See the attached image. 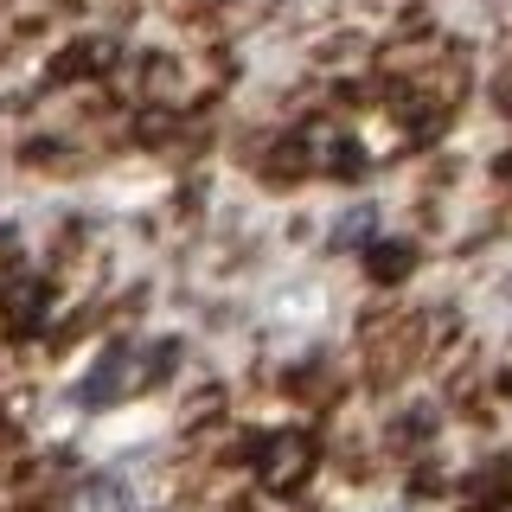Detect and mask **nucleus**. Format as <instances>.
Masks as SVG:
<instances>
[{
    "mask_svg": "<svg viewBox=\"0 0 512 512\" xmlns=\"http://www.w3.org/2000/svg\"><path fill=\"white\" fill-rule=\"evenodd\" d=\"M173 352H180V340H154V346H109L103 365L77 384V397L84 404H122V397H141L154 391L160 378L173 372Z\"/></svg>",
    "mask_w": 512,
    "mask_h": 512,
    "instance_id": "1",
    "label": "nucleus"
},
{
    "mask_svg": "<svg viewBox=\"0 0 512 512\" xmlns=\"http://www.w3.org/2000/svg\"><path fill=\"white\" fill-rule=\"evenodd\" d=\"M314 474V436L308 429H276L263 448H256V487L263 493H295L308 487Z\"/></svg>",
    "mask_w": 512,
    "mask_h": 512,
    "instance_id": "2",
    "label": "nucleus"
},
{
    "mask_svg": "<svg viewBox=\"0 0 512 512\" xmlns=\"http://www.w3.org/2000/svg\"><path fill=\"white\" fill-rule=\"evenodd\" d=\"M282 154H295L288 167H308V173H359L365 167V154L352 148V141H340L333 128H301L295 141H282Z\"/></svg>",
    "mask_w": 512,
    "mask_h": 512,
    "instance_id": "3",
    "label": "nucleus"
},
{
    "mask_svg": "<svg viewBox=\"0 0 512 512\" xmlns=\"http://www.w3.org/2000/svg\"><path fill=\"white\" fill-rule=\"evenodd\" d=\"M45 314H52V288H45L39 276H26V282L7 288V333H39Z\"/></svg>",
    "mask_w": 512,
    "mask_h": 512,
    "instance_id": "4",
    "label": "nucleus"
},
{
    "mask_svg": "<svg viewBox=\"0 0 512 512\" xmlns=\"http://www.w3.org/2000/svg\"><path fill=\"white\" fill-rule=\"evenodd\" d=\"M109 58H116L109 39H77L71 52L52 64V84H71V77H84V71H109Z\"/></svg>",
    "mask_w": 512,
    "mask_h": 512,
    "instance_id": "5",
    "label": "nucleus"
},
{
    "mask_svg": "<svg viewBox=\"0 0 512 512\" xmlns=\"http://www.w3.org/2000/svg\"><path fill=\"white\" fill-rule=\"evenodd\" d=\"M410 263H416V250H410V244H378V250H372V276H378V282L410 276Z\"/></svg>",
    "mask_w": 512,
    "mask_h": 512,
    "instance_id": "6",
    "label": "nucleus"
},
{
    "mask_svg": "<svg viewBox=\"0 0 512 512\" xmlns=\"http://www.w3.org/2000/svg\"><path fill=\"white\" fill-rule=\"evenodd\" d=\"M7 269H13V231H0V282H7Z\"/></svg>",
    "mask_w": 512,
    "mask_h": 512,
    "instance_id": "7",
    "label": "nucleus"
},
{
    "mask_svg": "<svg viewBox=\"0 0 512 512\" xmlns=\"http://www.w3.org/2000/svg\"><path fill=\"white\" fill-rule=\"evenodd\" d=\"M500 487H506V500H512V468H506V474H500Z\"/></svg>",
    "mask_w": 512,
    "mask_h": 512,
    "instance_id": "8",
    "label": "nucleus"
},
{
    "mask_svg": "<svg viewBox=\"0 0 512 512\" xmlns=\"http://www.w3.org/2000/svg\"><path fill=\"white\" fill-rule=\"evenodd\" d=\"M500 173H506V180H512V154H506V160H500Z\"/></svg>",
    "mask_w": 512,
    "mask_h": 512,
    "instance_id": "9",
    "label": "nucleus"
},
{
    "mask_svg": "<svg viewBox=\"0 0 512 512\" xmlns=\"http://www.w3.org/2000/svg\"><path fill=\"white\" fill-rule=\"evenodd\" d=\"M500 96H506V116H512V84H506V90H500Z\"/></svg>",
    "mask_w": 512,
    "mask_h": 512,
    "instance_id": "10",
    "label": "nucleus"
}]
</instances>
